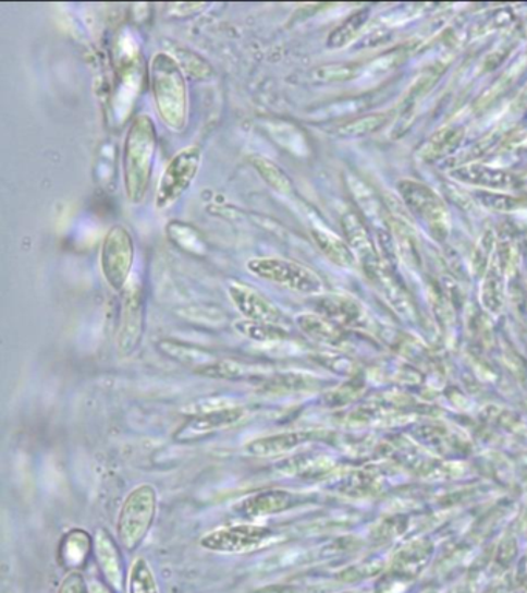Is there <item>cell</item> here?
<instances>
[{
  "label": "cell",
  "instance_id": "1",
  "mask_svg": "<svg viewBox=\"0 0 527 593\" xmlns=\"http://www.w3.org/2000/svg\"><path fill=\"white\" fill-rule=\"evenodd\" d=\"M157 146V128L152 118L139 114L125 136L123 154L124 187L131 203H142L147 194Z\"/></svg>",
  "mask_w": 527,
  "mask_h": 593
},
{
  "label": "cell",
  "instance_id": "2",
  "mask_svg": "<svg viewBox=\"0 0 527 593\" xmlns=\"http://www.w3.org/2000/svg\"><path fill=\"white\" fill-rule=\"evenodd\" d=\"M150 83L161 120L172 130H182L187 118V85L179 61L166 51L155 55Z\"/></svg>",
  "mask_w": 527,
  "mask_h": 593
},
{
  "label": "cell",
  "instance_id": "3",
  "mask_svg": "<svg viewBox=\"0 0 527 593\" xmlns=\"http://www.w3.org/2000/svg\"><path fill=\"white\" fill-rule=\"evenodd\" d=\"M158 513V493L142 484L125 496L117 519V540L127 552H135L149 535Z\"/></svg>",
  "mask_w": 527,
  "mask_h": 593
},
{
  "label": "cell",
  "instance_id": "4",
  "mask_svg": "<svg viewBox=\"0 0 527 593\" xmlns=\"http://www.w3.org/2000/svg\"><path fill=\"white\" fill-rule=\"evenodd\" d=\"M283 540L278 530L265 525L243 522V524L226 525L206 533L200 540V546L213 554L246 555L256 554L271 547Z\"/></svg>",
  "mask_w": 527,
  "mask_h": 593
},
{
  "label": "cell",
  "instance_id": "5",
  "mask_svg": "<svg viewBox=\"0 0 527 593\" xmlns=\"http://www.w3.org/2000/svg\"><path fill=\"white\" fill-rule=\"evenodd\" d=\"M134 259L135 243L128 229L123 225L110 228L102 240L99 263H101L102 276L113 291L121 292L127 288Z\"/></svg>",
  "mask_w": 527,
  "mask_h": 593
},
{
  "label": "cell",
  "instance_id": "6",
  "mask_svg": "<svg viewBox=\"0 0 527 593\" xmlns=\"http://www.w3.org/2000/svg\"><path fill=\"white\" fill-rule=\"evenodd\" d=\"M248 269L254 276L261 280L271 281L290 289V291L301 292V294L315 295L322 292L323 283L315 270L301 265V263L291 262V259L279 257L253 258L248 262Z\"/></svg>",
  "mask_w": 527,
  "mask_h": 593
},
{
  "label": "cell",
  "instance_id": "7",
  "mask_svg": "<svg viewBox=\"0 0 527 593\" xmlns=\"http://www.w3.org/2000/svg\"><path fill=\"white\" fill-rule=\"evenodd\" d=\"M200 166L201 148L198 146L183 148L169 161L155 195L157 210L169 209L189 191Z\"/></svg>",
  "mask_w": 527,
  "mask_h": 593
},
{
  "label": "cell",
  "instance_id": "8",
  "mask_svg": "<svg viewBox=\"0 0 527 593\" xmlns=\"http://www.w3.org/2000/svg\"><path fill=\"white\" fill-rule=\"evenodd\" d=\"M245 416V408L231 402L221 403L220 400L217 406L201 407V410L192 414L176 429L173 439L179 444H195L198 440L205 439V437L216 435L221 429H228L231 426L240 424Z\"/></svg>",
  "mask_w": 527,
  "mask_h": 593
},
{
  "label": "cell",
  "instance_id": "9",
  "mask_svg": "<svg viewBox=\"0 0 527 593\" xmlns=\"http://www.w3.org/2000/svg\"><path fill=\"white\" fill-rule=\"evenodd\" d=\"M400 192L408 209L426 225L434 239L442 240L448 237L451 221L440 196L427 185L412 180L401 181Z\"/></svg>",
  "mask_w": 527,
  "mask_h": 593
},
{
  "label": "cell",
  "instance_id": "10",
  "mask_svg": "<svg viewBox=\"0 0 527 593\" xmlns=\"http://www.w3.org/2000/svg\"><path fill=\"white\" fill-rule=\"evenodd\" d=\"M146 329V299L139 285L125 288L120 328L117 334V348L123 358L134 354L142 344Z\"/></svg>",
  "mask_w": 527,
  "mask_h": 593
},
{
  "label": "cell",
  "instance_id": "11",
  "mask_svg": "<svg viewBox=\"0 0 527 593\" xmlns=\"http://www.w3.org/2000/svg\"><path fill=\"white\" fill-rule=\"evenodd\" d=\"M94 554L102 580L117 593L127 589L128 572H125L123 547L110 535L109 530L99 529L94 537Z\"/></svg>",
  "mask_w": 527,
  "mask_h": 593
},
{
  "label": "cell",
  "instance_id": "12",
  "mask_svg": "<svg viewBox=\"0 0 527 593\" xmlns=\"http://www.w3.org/2000/svg\"><path fill=\"white\" fill-rule=\"evenodd\" d=\"M228 292H230L232 303L246 320L261 322V324H285L286 315L259 289L249 287V285L231 283L228 287Z\"/></svg>",
  "mask_w": 527,
  "mask_h": 593
},
{
  "label": "cell",
  "instance_id": "13",
  "mask_svg": "<svg viewBox=\"0 0 527 593\" xmlns=\"http://www.w3.org/2000/svg\"><path fill=\"white\" fill-rule=\"evenodd\" d=\"M297 504L298 496L296 493L282 491V488H272V491H264L246 496L235 506V511L240 517L249 519L267 518L291 510Z\"/></svg>",
  "mask_w": 527,
  "mask_h": 593
},
{
  "label": "cell",
  "instance_id": "14",
  "mask_svg": "<svg viewBox=\"0 0 527 593\" xmlns=\"http://www.w3.org/2000/svg\"><path fill=\"white\" fill-rule=\"evenodd\" d=\"M452 177L461 183L482 185L497 191H507L517 187L518 184L517 178L511 173L482 165L461 166L453 170Z\"/></svg>",
  "mask_w": 527,
  "mask_h": 593
},
{
  "label": "cell",
  "instance_id": "15",
  "mask_svg": "<svg viewBox=\"0 0 527 593\" xmlns=\"http://www.w3.org/2000/svg\"><path fill=\"white\" fill-rule=\"evenodd\" d=\"M311 439L308 432H286L279 435L259 437L246 445V453L256 458H279L296 450L302 444Z\"/></svg>",
  "mask_w": 527,
  "mask_h": 593
},
{
  "label": "cell",
  "instance_id": "16",
  "mask_svg": "<svg viewBox=\"0 0 527 593\" xmlns=\"http://www.w3.org/2000/svg\"><path fill=\"white\" fill-rule=\"evenodd\" d=\"M94 552V541L84 530H70L68 535L62 537L59 547V562L70 572H81L86 567L88 555Z\"/></svg>",
  "mask_w": 527,
  "mask_h": 593
},
{
  "label": "cell",
  "instance_id": "17",
  "mask_svg": "<svg viewBox=\"0 0 527 593\" xmlns=\"http://www.w3.org/2000/svg\"><path fill=\"white\" fill-rule=\"evenodd\" d=\"M158 348H160L166 358L182 363L184 366H189V368H194L197 373H201L203 370L208 368V366L219 361L211 351L194 347V344L163 340V342L158 343Z\"/></svg>",
  "mask_w": 527,
  "mask_h": 593
},
{
  "label": "cell",
  "instance_id": "18",
  "mask_svg": "<svg viewBox=\"0 0 527 593\" xmlns=\"http://www.w3.org/2000/svg\"><path fill=\"white\" fill-rule=\"evenodd\" d=\"M311 237L319 247L320 252L331 263L334 265L341 266V268H352L356 263V254L353 252L350 244L346 241L342 240L341 237L335 235V233L327 231V229L316 228L311 229Z\"/></svg>",
  "mask_w": 527,
  "mask_h": 593
},
{
  "label": "cell",
  "instance_id": "19",
  "mask_svg": "<svg viewBox=\"0 0 527 593\" xmlns=\"http://www.w3.org/2000/svg\"><path fill=\"white\" fill-rule=\"evenodd\" d=\"M463 136L464 129L458 128V125L438 130L419 147L418 157L426 162H433L437 159L448 157L459 146Z\"/></svg>",
  "mask_w": 527,
  "mask_h": 593
},
{
  "label": "cell",
  "instance_id": "20",
  "mask_svg": "<svg viewBox=\"0 0 527 593\" xmlns=\"http://www.w3.org/2000/svg\"><path fill=\"white\" fill-rule=\"evenodd\" d=\"M342 228H344L346 243L350 244L356 257L363 263L370 262L379 257L378 251L375 250L373 241L368 235L363 220L356 214L346 213L342 217Z\"/></svg>",
  "mask_w": 527,
  "mask_h": 593
},
{
  "label": "cell",
  "instance_id": "21",
  "mask_svg": "<svg viewBox=\"0 0 527 593\" xmlns=\"http://www.w3.org/2000/svg\"><path fill=\"white\" fill-rule=\"evenodd\" d=\"M437 77L438 74L426 73L416 81V84H413L412 90L408 92L407 98H405L403 107H401V117L396 122L394 132L400 133V135H404L407 132V129L412 125L413 117H415V111L418 109L419 101L430 90Z\"/></svg>",
  "mask_w": 527,
  "mask_h": 593
},
{
  "label": "cell",
  "instance_id": "22",
  "mask_svg": "<svg viewBox=\"0 0 527 593\" xmlns=\"http://www.w3.org/2000/svg\"><path fill=\"white\" fill-rule=\"evenodd\" d=\"M203 376L212 377V379H226V380H242L253 379V377L260 376L261 366L253 365V363H242L237 361H228V359H219L213 365L203 370Z\"/></svg>",
  "mask_w": 527,
  "mask_h": 593
},
{
  "label": "cell",
  "instance_id": "23",
  "mask_svg": "<svg viewBox=\"0 0 527 593\" xmlns=\"http://www.w3.org/2000/svg\"><path fill=\"white\" fill-rule=\"evenodd\" d=\"M348 187L352 195L355 196L357 206L364 210L365 217L376 226H378V222H383L381 203H379L375 192L371 191L370 185L364 183L360 178L348 176Z\"/></svg>",
  "mask_w": 527,
  "mask_h": 593
},
{
  "label": "cell",
  "instance_id": "24",
  "mask_svg": "<svg viewBox=\"0 0 527 593\" xmlns=\"http://www.w3.org/2000/svg\"><path fill=\"white\" fill-rule=\"evenodd\" d=\"M368 19H370V10L356 11V13L346 17L338 28H334L333 32L330 33L327 46L333 48V50L348 46V44L352 43V40H355L356 36L363 32Z\"/></svg>",
  "mask_w": 527,
  "mask_h": 593
},
{
  "label": "cell",
  "instance_id": "25",
  "mask_svg": "<svg viewBox=\"0 0 527 593\" xmlns=\"http://www.w3.org/2000/svg\"><path fill=\"white\" fill-rule=\"evenodd\" d=\"M127 593H161L152 566L144 558H136L128 569Z\"/></svg>",
  "mask_w": 527,
  "mask_h": 593
},
{
  "label": "cell",
  "instance_id": "26",
  "mask_svg": "<svg viewBox=\"0 0 527 593\" xmlns=\"http://www.w3.org/2000/svg\"><path fill=\"white\" fill-rule=\"evenodd\" d=\"M235 329L254 342H282L287 339V331L282 325L261 324V322L246 320L245 318V320L235 324Z\"/></svg>",
  "mask_w": 527,
  "mask_h": 593
},
{
  "label": "cell",
  "instance_id": "27",
  "mask_svg": "<svg viewBox=\"0 0 527 593\" xmlns=\"http://www.w3.org/2000/svg\"><path fill=\"white\" fill-rule=\"evenodd\" d=\"M389 118V113L367 114V117L357 118V120L346 122L335 129V135L341 138H363V136L371 135L376 130L383 128Z\"/></svg>",
  "mask_w": 527,
  "mask_h": 593
},
{
  "label": "cell",
  "instance_id": "28",
  "mask_svg": "<svg viewBox=\"0 0 527 593\" xmlns=\"http://www.w3.org/2000/svg\"><path fill=\"white\" fill-rule=\"evenodd\" d=\"M298 328L302 329L311 339L319 340V342H334L338 332H335L334 326L328 324L326 318L312 313H302L296 317Z\"/></svg>",
  "mask_w": 527,
  "mask_h": 593
},
{
  "label": "cell",
  "instance_id": "29",
  "mask_svg": "<svg viewBox=\"0 0 527 593\" xmlns=\"http://www.w3.org/2000/svg\"><path fill=\"white\" fill-rule=\"evenodd\" d=\"M253 165L256 167L257 172L274 191L280 194H290L291 184L290 177L286 176L285 170L280 169L275 162L269 161L268 158L257 157L253 159Z\"/></svg>",
  "mask_w": 527,
  "mask_h": 593
},
{
  "label": "cell",
  "instance_id": "30",
  "mask_svg": "<svg viewBox=\"0 0 527 593\" xmlns=\"http://www.w3.org/2000/svg\"><path fill=\"white\" fill-rule=\"evenodd\" d=\"M359 66L353 64L323 65L317 69L315 77L320 83H339V81H348L357 76Z\"/></svg>",
  "mask_w": 527,
  "mask_h": 593
},
{
  "label": "cell",
  "instance_id": "31",
  "mask_svg": "<svg viewBox=\"0 0 527 593\" xmlns=\"http://www.w3.org/2000/svg\"><path fill=\"white\" fill-rule=\"evenodd\" d=\"M477 198L482 206L492 210H500V213L501 210L507 213V210L517 209L519 206L517 199L512 198V196L493 194V192H478Z\"/></svg>",
  "mask_w": 527,
  "mask_h": 593
},
{
  "label": "cell",
  "instance_id": "32",
  "mask_svg": "<svg viewBox=\"0 0 527 593\" xmlns=\"http://www.w3.org/2000/svg\"><path fill=\"white\" fill-rule=\"evenodd\" d=\"M58 593H88V581L81 572H70L59 585Z\"/></svg>",
  "mask_w": 527,
  "mask_h": 593
},
{
  "label": "cell",
  "instance_id": "33",
  "mask_svg": "<svg viewBox=\"0 0 527 593\" xmlns=\"http://www.w3.org/2000/svg\"><path fill=\"white\" fill-rule=\"evenodd\" d=\"M493 244H495V240H493L492 231L486 232L485 235H482V239L479 240L477 252H475V263H477V265L481 263V269L488 265V259L490 257V252L493 250Z\"/></svg>",
  "mask_w": 527,
  "mask_h": 593
},
{
  "label": "cell",
  "instance_id": "34",
  "mask_svg": "<svg viewBox=\"0 0 527 593\" xmlns=\"http://www.w3.org/2000/svg\"><path fill=\"white\" fill-rule=\"evenodd\" d=\"M88 593H117L106 583L105 580H94L88 581Z\"/></svg>",
  "mask_w": 527,
  "mask_h": 593
}]
</instances>
